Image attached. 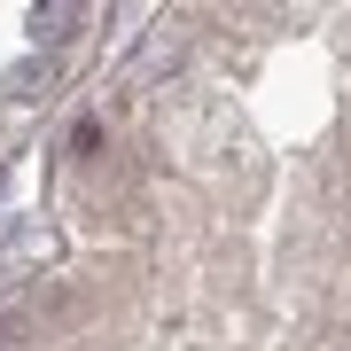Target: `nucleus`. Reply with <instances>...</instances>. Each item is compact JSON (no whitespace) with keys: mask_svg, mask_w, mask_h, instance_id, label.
<instances>
[]
</instances>
